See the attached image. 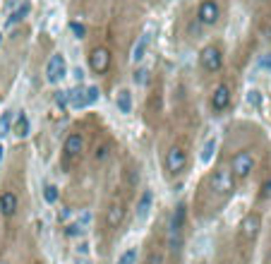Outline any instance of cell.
<instances>
[{"label": "cell", "instance_id": "obj_22", "mask_svg": "<svg viewBox=\"0 0 271 264\" xmlns=\"http://www.w3.org/2000/svg\"><path fill=\"white\" fill-rule=\"evenodd\" d=\"M12 120H15L12 110H5V113L0 116V137H5L12 132Z\"/></svg>", "mask_w": 271, "mask_h": 264}, {"label": "cell", "instance_id": "obj_9", "mask_svg": "<svg viewBox=\"0 0 271 264\" xmlns=\"http://www.w3.org/2000/svg\"><path fill=\"white\" fill-rule=\"evenodd\" d=\"M230 103H233V91L228 84H216L214 91H211V96H209V108L214 116H221V113H226L230 108Z\"/></svg>", "mask_w": 271, "mask_h": 264}, {"label": "cell", "instance_id": "obj_19", "mask_svg": "<svg viewBox=\"0 0 271 264\" xmlns=\"http://www.w3.org/2000/svg\"><path fill=\"white\" fill-rule=\"evenodd\" d=\"M115 106L120 113H132V94L127 89H120L115 94Z\"/></svg>", "mask_w": 271, "mask_h": 264}, {"label": "cell", "instance_id": "obj_24", "mask_svg": "<svg viewBox=\"0 0 271 264\" xmlns=\"http://www.w3.org/2000/svg\"><path fill=\"white\" fill-rule=\"evenodd\" d=\"M70 31L74 34V39H84L87 36V27L82 22H70Z\"/></svg>", "mask_w": 271, "mask_h": 264}, {"label": "cell", "instance_id": "obj_1", "mask_svg": "<svg viewBox=\"0 0 271 264\" xmlns=\"http://www.w3.org/2000/svg\"><path fill=\"white\" fill-rule=\"evenodd\" d=\"M137 182H139V173L127 171L125 182L110 192V197L101 209L99 226H96V240H99L103 252H108L125 231L127 219H130V204H132V197L137 195Z\"/></svg>", "mask_w": 271, "mask_h": 264}, {"label": "cell", "instance_id": "obj_27", "mask_svg": "<svg viewBox=\"0 0 271 264\" xmlns=\"http://www.w3.org/2000/svg\"><path fill=\"white\" fill-rule=\"evenodd\" d=\"M247 101H250L252 106H257V108H259V103H262V96H259V91L252 89V91H250V96H247Z\"/></svg>", "mask_w": 271, "mask_h": 264}, {"label": "cell", "instance_id": "obj_10", "mask_svg": "<svg viewBox=\"0 0 271 264\" xmlns=\"http://www.w3.org/2000/svg\"><path fill=\"white\" fill-rule=\"evenodd\" d=\"M199 67L204 70V72L214 74L218 72L221 67H223V53H221V48L218 46H204L202 48V53H199Z\"/></svg>", "mask_w": 271, "mask_h": 264}, {"label": "cell", "instance_id": "obj_12", "mask_svg": "<svg viewBox=\"0 0 271 264\" xmlns=\"http://www.w3.org/2000/svg\"><path fill=\"white\" fill-rule=\"evenodd\" d=\"M65 74H67V60H65V55L63 53L51 55V60L46 65V80L51 84H58L60 80H65Z\"/></svg>", "mask_w": 271, "mask_h": 264}, {"label": "cell", "instance_id": "obj_28", "mask_svg": "<svg viewBox=\"0 0 271 264\" xmlns=\"http://www.w3.org/2000/svg\"><path fill=\"white\" fill-rule=\"evenodd\" d=\"M211 149H214V139H211V142L207 144V152H204V156H202L204 161H209V159H211Z\"/></svg>", "mask_w": 271, "mask_h": 264}, {"label": "cell", "instance_id": "obj_11", "mask_svg": "<svg viewBox=\"0 0 271 264\" xmlns=\"http://www.w3.org/2000/svg\"><path fill=\"white\" fill-rule=\"evenodd\" d=\"M89 70L94 74H106L110 70V51L103 48V46H96L91 48L89 53Z\"/></svg>", "mask_w": 271, "mask_h": 264}, {"label": "cell", "instance_id": "obj_26", "mask_svg": "<svg viewBox=\"0 0 271 264\" xmlns=\"http://www.w3.org/2000/svg\"><path fill=\"white\" fill-rule=\"evenodd\" d=\"M146 74H149V72H146L144 67H139V70L135 72V84H146V80H149Z\"/></svg>", "mask_w": 271, "mask_h": 264}, {"label": "cell", "instance_id": "obj_4", "mask_svg": "<svg viewBox=\"0 0 271 264\" xmlns=\"http://www.w3.org/2000/svg\"><path fill=\"white\" fill-rule=\"evenodd\" d=\"M262 226H264L262 211H259V209H250L243 219H240L238 228L233 231V236L238 238L243 245L257 247V240H259V236H262Z\"/></svg>", "mask_w": 271, "mask_h": 264}, {"label": "cell", "instance_id": "obj_15", "mask_svg": "<svg viewBox=\"0 0 271 264\" xmlns=\"http://www.w3.org/2000/svg\"><path fill=\"white\" fill-rule=\"evenodd\" d=\"M149 46H151V31H144L142 36L137 39L135 48H132V63H142V60H144Z\"/></svg>", "mask_w": 271, "mask_h": 264}, {"label": "cell", "instance_id": "obj_6", "mask_svg": "<svg viewBox=\"0 0 271 264\" xmlns=\"http://www.w3.org/2000/svg\"><path fill=\"white\" fill-rule=\"evenodd\" d=\"M228 171L233 173L235 182H245L252 178V173L257 171V156H254L252 149H240L230 156L228 161Z\"/></svg>", "mask_w": 271, "mask_h": 264}, {"label": "cell", "instance_id": "obj_29", "mask_svg": "<svg viewBox=\"0 0 271 264\" xmlns=\"http://www.w3.org/2000/svg\"><path fill=\"white\" fill-rule=\"evenodd\" d=\"M0 264H15V262H12L8 255H0Z\"/></svg>", "mask_w": 271, "mask_h": 264}, {"label": "cell", "instance_id": "obj_3", "mask_svg": "<svg viewBox=\"0 0 271 264\" xmlns=\"http://www.w3.org/2000/svg\"><path fill=\"white\" fill-rule=\"evenodd\" d=\"M254 255V247L243 245L238 238L230 233L226 236L216 247V255H214V262L211 264H250Z\"/></svg>", "mask_w": 271, "mask_h": 264}, {"label": "cell", "instance_id": "obj_30", "mask_svg": "<svg viewBox=\"0 0 271 264\" xmlns=\"http://www.w3.org/2000/svg\"><path fill=\"white\" fill-rule=\"evenodd\" d=\"M0 161H3V144H0Z\"/></svg>", "mask_w": 271, "mask_h": 264}, {"label": "cell", "instance_id": "obj_14", "mask_svg": "<svg viewBox=\"0 0 271 264\" xmlns=\"http://www.w3.org/2000/svg\"><path fill=\"white\" fill-rule=\"evenodd\" d=\"M94 101H99V89H96V87L70 91V103H72V108H87V106H91Z\"/></svg>", "mask_w": 271, "mask_h": 264}, {"label": "cell", "instance_id": "obj_16", "mask_svg": "<svg viewBox=\"0 0 271 264\" xmlns=\"http://www.w3.org/2000/svg\"><path fill=\"white\" fill-rule=\"evenodd\" d=\"M113 142L110 139H103L101 144H96V149H94V154H91V159H94V164H99V166H103L106 161H108L110 156H113Z\"/></svg>", "mask_w": 271, "mask_h": 264}, {"label": "cell", "instance_id": "obj_13", "mask_svg": "<svg viewBox=\"0 0 271 264\" xmlns=\"http://www.w3.org/2000/svg\"><path fill=\"white\" fill-rule=\"evenodd\" d=\"M221 17V8H218L216 0H202L197 8V19L199 24H204V27H214Z\"/></svg>", "mask_w": 271, "mask_h": 264}, {"label": "cell", "instance_id": "obj_21", "mask_svg": "<svg viewBox=\"0 0 271 264\" xmlns=\"http://www.w3.org/2000/svg\"><path fill=\"white\" fill-rule=\"evenodd\" d=\"M29 10H31V8H29V3H24V5H19V8L15 10V12H12V15L8 17V22H5V27L10 29V27H15L17 22H22V19H24V17L29 15Z\"/></svg>", "mask_w": 271, "mask_h": 264}, {"label": "cell", "instance_id": "obj_17", "mask_svg": "<svg viewBox=\"0 0 271 264\" xmlns=\"http://www.w3.org/2000/svg\"><path fill=\"white\" fill-rule=\"evenodd\" d=\"M151 202H154V195H151V190H142V195L137 197V219H139V221H144L146 216H149Z\"/></svg>", "mask_w": 271, "mask_h": 264}, {"label": "cell", "instance_id": "obj_8", "mask_svg": "<svg viewBox=\"0 0 271 264\" xmlns=\"http://www.w3.org/2000/svg\"><path fill=\"white\" fill-rule=\"evenodd\" d=\"M22 211V197L15 187H0V219L5 223H12V221L19 216Z\"/></svg>", "mask_w": 271, "mask_h": 264}, {"label": "cell", "instance_id": "obj_31", "mask_svg": "<svg viewBox=\"0 0 271 264\" xmlns=\"http://www.w3.org/2000/svg\"><path fill=\"white\" fill-rule=\"evenodd\" d=\"M0 36H3V34H0Z\"/></svg>", "mask_w": 271, "mask_h": 264}, {"label": "cell", "instance_id": "obj_23", "mask_svg": "<svg viewBox=\"0 0 271 264\" xmlns=\"http://www.w3.org/2000/svg\"><path fill=\"white\" fill-rule=\"evenodd\" d=\"M44 197H46V202H51V204H53V202H58V197H60V190H58L55 185L48 182V185L44 187Z\"/></svg>", "mask_w": 271, "mask_h": 264}, {"label": "cell", "instance_id": "obj_2", "mask_svg": "<svg viewBox=\"0 0 271 264\" xmlns=\"http://www.w3.org/2000/svg\"><path fill=\"white\" fill-rule=\"evenodd\" d=\"M235 187H238V182H235L233 173L228 171V166H216L214 171H209L204 180L199 182V190L192 200V216L199 223L216 219L228 207V202L233 200Z\"/></svg>", "mask_w": 271, "mask_h": 264}, {"label": "cell", "instance_id": "obj_25", "mask_svg": "<svg viewBox=\"0 0 271 264\" xmlns=\"http://www.w3.org/2000/svg\"><path fill=\"white\" fill-rule=\"evenodd\" d=\"M262 264H271V231H269V238H266V247H264Z\"/></svg>", "mask_w": 271, "mask_h": 264}, {"label": "cell", "instance_id": "obj_18", "mask_svg": "<svg viewBox=\"0 0 271 264\" xmlns=\"http://www.w3.org/2000/svg\"><path fill=\"white\" fill-rule=\"evenodd\" d=\"M29 130H31V123H29L27 110H19L17 116H15V120H12V132L22 139V137L29 135Z\"/></svg>", "mask_w": 271, "mask_h": 264}, {"label": "cell", "instance_id": "obj_5", "mask_svg": "<svg viewBox=\"0 0 271 264\" xmlns=\"http://www.w3.org/2000/svg\"><path fill=\"white\" fill-rule=\"evenodd\" d=\"M190 168V152L185 144H171L163 154V171L168 178H180Z\"/></svg>", "mask_w": 271, "mask_h": 264}, {"label": "cell", "instance_id": "obj_20", "mask_svg": "<svg viewBox=\"0 0 271 264\" xmlns=\"http://www.w3.org/2000/svg\"><path fill=\"white\" fill-rule=\"evenodd\" d=\"M139 247L132 245V247H127V250H123L120 255H118V262L115 264H139Z\"/></svg>", "mask_w": 271, "mask_h": 264}, {"label": "cell", "instance_id": "obj_7", "mask_svg": "<svg viewBox=\"0 0 271 264\" xmlns=\"http://www.w3.org/2000/svg\"><path fill=\"white\" fill-rule=\"evenodd\" d=\"M84 149H87V139H84V132L80 130H72L70 135L65 137V144H63V168L70 173V168H72L77 161H80L82 156H84Z\"/></svg>", "mask_w": 271, "mask_h": 264}]
</instances>
